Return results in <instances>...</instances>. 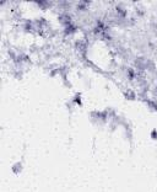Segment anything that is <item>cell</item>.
I'll return each instance as SVG.
<instances>
[{"label":"cell","mask_w":157,"mask_h":192,"mask_svg":"<svg viewBox=\"0 0 157 192\" xmlns=\"http://www.w3.org/2000/svg\"><path fill=\"white\" fill-rule=\"evenodd\" d=\"M21 169H22V164L21 163H17V164H15L12 166V172H14V174H16V175H18L20 172H21Z\"/></svg>","instance_id":"cell-1"},{"label":"cell","mask_w":157,"mask_h":192,"mask_svg":"<svg viewBox=\"0 0 157 192\" xmlns=\"http://www.w3.org/2000/svg\"><path fill=\"white\" fill-rule=\"evenodd\" d=\"M124 95H125V99H128V100H135L136 99L135 97V96H136L135 92H133L131 90H128V92H125Z\"/></svg>","instance_id":"cell-2"},{"label":"cell","mask_w":157,"mask_h":192,"mask_svg":"<svg viewBox=\"0 0 157 192\" xmlns=\"http://www.w3.org/2000/svg\"><path fill=\"white\" fill-rule=\"evenodd\" d=\"M146 102H147L149 107H150L152 111H157V104H156V102H153V101H151V100H146Z\"/></svg>","instance_id":"cell-3"},{"label":"cell","mask_w":157,"mask_h":192,"mask_svg":"<svg viewBox=\"0 0 157 192\" xmlns=\"http://www.w3.org/2000/svg\"><path fill=\"white\" fill-rule=\"evenodd\" d=\"M74 102L78 106H82V102H81V97H80V94H76L75 99H74Z\"/></svg>","instance_id":"cell-4"},{"label":"cell","mask_w":157,"mask_h":192,"mask_svg":"<svg viewBox=\"0 0 157 192\" xmlns=\"http://www.w3.org/2000/svg\"><path fill=\"white\" fill-rule=\"evenodd\" d=\"M151 138H152V139H157V131H156V129L152 131V133H151Z\"/></svg>","instance_id":"cell-5"}]
</instances>
